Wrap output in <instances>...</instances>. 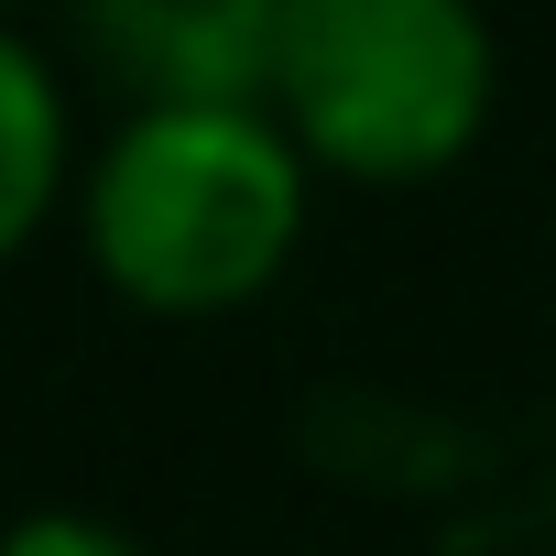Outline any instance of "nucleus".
I'll return each mask as SVG.
<instances>
[{
    "label": "nucleus",
    "instance_id": "1",
    "mask_svg": "<svg viewBox=\"0 0 556 556\" xmlns=\"http://www.w3.org/2000/svg\"><path fill=\"white\" fill-rule=\"evenodd\" d=\"M306 175L317 164L295 153V131L262 99L131 110L77 186V229H88V262L121 306L229 317L295 262Z\"/></svg>",
    "mask_w": 556,
    "mask_h": 556
},
{
    "label": "nucleus",
    "instance_id": "2",
    "mask_svg": "<svg viewBox=\"0 0 556 556\" xmlns=\"http://www.w3.org/2000/svg\"><path fill=\"white\" fill-rule=\"evenodd\" d=\"M262 110L350 186L447 175L491 121L480 0H285Z\"/></svg>",
    "mask_w": 556,
    "mask_h": 556
},
{
    "label": "nucleus",
    "instance_id": "3",
    "mask_svg": "<svg viewBox=\"0 0 556 556\" xmlns=\"http://www.w3.org/2000/svg\"><path fill=\"white\" fill-rule=\"evenodd\" d=\"M285 0H77L88 55L131 88V110H218L273 88Z\"/></svg>",
    "mask_w": 556,
    "mask_h": 556
},
{
    "label": "nucleus",
    "instance_id": "4",
    "mask_svg": "<svg viewBox=\"0 0 556 556\" xmlns=\"http://www.w3.org/2000/svg\"><path fill=\"white\" fill-rule=\"evenodd\" d=\"M66 197V77L45 66V45H23L0 23V262H12Z\"/></svg>",
    "mask_w": 556,
    "mask_h": 556
},
{
    "label": "nucleus",
    "instance_id": "5",
    "mask_svg": "<svg viewBox=\"0 0 556 556\" xmlns=\"http://www.w3.org/2000/svg\"><path fill=\"white\" fill-rule=\"evenodd\" d=\"M0 556H142V545L121 523H99V513H23L0 534Z\"/></svg>",
    "mask_w": 556,
    "mask_h": 556
},
{
    "label": "nucleus",
    "instance_id": "6",
    "mask_svg": "<svg viewBox=\"0 0 556 556\" xmlns=\"http://www.w3.org/2000/svg\"><path fill=\"white\" fill-rule=\"evenodd\" d=\"M0 12H12V0H0Z\"/></svg>",
    "mask_w": 556,
    "mask_h": 556
}]
</instances>
